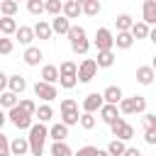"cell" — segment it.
Wrapping results in <instances>:
<instances>
[{
  "label": "cell",
  "instance_id": "31",
  "mask_svg": "<svg viewBox=\"0 0 156 156\" xmlns=\"http://www.w3.org/2000/svg\"><path fill=\"white\" fill-rule=\"evenodd\" d=\"M51 156H73V149L66 141H54L51 146Z\"/></svg>",
  "mask_w": 156,
  "mask_h": 156
},
{
  "label": "cell",
  "instance_id": "25",
  "mask_svg": "<svg viewBox=\"0 0 156 156\" xmlns=\"http://www.w3.org/2000/svg\"><path fill=\"white\" fill-rule=\"evenodd\" d=\"M149 24H144V22H134L132 27H129V34H132V39H146L149 37Z\"/></svg>",
  "mask_w": 156,
  "mask_h": 156
},
{
  "label": "cell",
  "instance_id": "10",
  "mask_svg": "<svg viewBox=\"0 0 156 156\" xmlns=\"http://www.w3.org/2000/svg\"><path fill=\"white\" fill-rule=\"evenodd\" d=\"M100 95H102V102H107V105H117V102H119V100L124 98V95H122V88H119V85H107V88H105V90H102Z\"/></svg>",
  "mask_w": 156,
  "mask_h": 156
},
{
  "label": "cell",
  "instance_id": "27",
  "mask_svg": "<svg viewBox=\"0 0 156 156\" xmlns=\"http://www.w3.org/2000/svg\"><path fill=\"white\" fill-rule=\"evenodd\" d=\"M34 117H37L41 124H44V122H51V117H54V107H51L49 102H44V105H39V107H37Z\"/></svg>",
  "mask_w": 156,
  "mask_h": 156
},
{
  "label": "cell",
  "instance_id": "7",
  "mask_svg": "<svg viewBox=\"0 0 156 156\" xmlns=\"http://www.w3.org/2000/svg\"><path fill=\"white\" fill-rule=\"evenodd\" d=\"M7 119H10V122H12L17 129H29L34 117H29L27 112H22V110L15 105V107H10V110H7Z\"/></svg>",
  "mask_w": 156,
  "mask_h": 156
},
{
  "label": "cell",
  "instance_id": "38",
  "mask_svg": "<svg viewBox=\"0 0 156 156\" xmlns=\"http://www.w3.org/2000/svg\"><path fill=\"white\" fill-rule=\"evenodd\" d=\"M27 12L29 15H41L44 12V0H27Z\"/></svg>",
  "mask_w": 156,
  "mask_h": 156
},
{
  "label": "cell",
  "instance_id": "9",
  "mask_svg": "<svg viewBox=\"0 0 156 156\" xmlns=\"http://www.w3.org/2000/svg\"><path fill=\"white\" fill-rule=\"evenodd\" d=\"M100 107H102V95H100V93H88V95L83 98V112L95 115Z\"/></svg>",
  "mask_w": 156,
  "mask_h": 156
},
{
  "label": "cell",
  "instance_id": "47",
  "mask_svg": "<svg viewBox=\"0 0 156 156\" xmlns=\"http://www.w3.org/2000/svg\"><path fill=\"white\" fill-rule=\"evenodd\" d=\"M122 156H141V151H139V149H136V146H127V149H124V154H122Z\"/></svg>",
  "mask_w": 156,
  "mask_h": 156
},
{
  "label": "cell",
  "instance_id": "13",
  "mask_svg": "<svg viewBox=\"0 0 156 156\" xmlns=\"http://www.w3.org/2000/svg\"><path fill=\"white\" fill-rule=\"evenodd\" d=\"M141 15H144V24H156V0H144V7H141Z\"/></svg>",
  "mask_w": 156,
  "mask_h": 156
},
{
  "label": "cell",
  "instance_id": "45",
  "mask_svg": "<svg viewBox=\"0 0 156 156\" xmlns=\"http://www.w3.org/2000/svg\"><path fill=\"white\" fill-rule=\"evenodd\" d=\"M0 156H10V141L2 134H0Z\"/></svg>",
  "mask_w": 156,
  "mask_h": 156
},
{
  "label": "cell",
  "instance_id": "53",
  "mask_svg": "<svg viewBox=\"0 0 156 156\" xmlns=\"http://www.w3.org/2000/svg\"><path fill=\"white\" fill-rule=\"evenodd\" d=\"M0 2H2V0H0Z\"/></svg>",
  "mask_w": 156,
  "mask_h": 156
},
{
  "label": "cell",
  "instance_id": "19",
  "mask_svg": "<svg viewBox=\"0 0 156 156\" xmlns=\"http://www.w3.org/2000/svg\"><path fill=\"white\" fill-rule=\"evenodd\" d=\"M32 32H34V39H41V41L51 39V27H49L46 20H39V22L32 27Z\"/></svg>",
  "mask_w": 156,
  "mask_h": 156
},
{
  "label": "cell",
  "instance_id": "11",
  "mask_svg": "<svg viewBox=\"0 0 156 156\" xmlns=\"http://www.w3.org/2000/svg\"><path fill=\"white\" fill-rule=\"evenodd\" d=\"M22 58H24L27 66H39V61L44 58V51H41L39 46H27L24 54H22Z\"/></svg>",
  "mask_w": 156,
  "mask_h": 156
},
{
  "label": "cell",
  "instance_id": "21",
  "mask_svg": "<svg viewBox=\"0 0 156 156\" xmlns=\"http://www.w3.org/2000/svg\"><path fill=\"white\" fill-rule=\"evenodd\" d=\"M17 27L20 24L15 22V17H0V37H12Z\"/></svg>",
  "mask_w": 156,
  "mask_h": 156
},
{
  "label": "cell",
  "instance_id": "32",
  "mask_svg": "<svg viewBox=\"0 0 156 156\" xmlns=\"http://www.w3.org/2000/svg\"><path fill=\"white\" fill-rule=\"evenodd\" d=\"M17 10H20V5H17L15 0H2V2H0V12H2V17H15Z\"/></svg>",
  "mask_w": 156,
  "mask_h": 156
},
{
  "label": "cell",
  "instance_id": "2",
  "mask_svg": "<svg viewBox=\"0 0 156 156\" xmlns=\"http://www.w3.org/2000/svg\"><path fill=\"white\" fill-rule=\"evenodd\" d=\"M68 41H71V49H73V54H80V56H85L88 54V49H90V41H88V37H85V29L83 27H78V24H71V29H68Z\"/></svg>",
  "mask_w": 156,
  "mask_h": 156
},
{
  "label": "cell",
  "instance_id": "49",
  "mask_svg": "<svg viewBox=\"0 0 156 156\" xmlns=\"http://www.w3.org/2000/svg\"><path fill=\"white\" fill-rule=\"evenodd\" d=\"M5 122H7V112L0 107V129H2V124H5Z\"/></svg>",
  "mask_w": 156,
  "mask_h": 156
},
{
  "label": "cell",
  "instance_id": "48",
  "mask_svg": "<svg viewBox=\"0 0 156 156\" xmlns=\"http://www.w3.org/2000/svg\"><path fill=\"white\" fill-rule=\"evenodd\" d=\"M5 88H7V76H5L2 71H0V93H2Z\"/></svg>",
  "mask_w": 156,
  "mask_h": 156
},
{
  "label": "cell",
  "instance_id": "33",
  "mask_svg": "<svg viewBox=\"0 0 156 156\" xmlns=\"http://www.w3.org/2000/svg\"><path fill=\"white\" fill-rule=\"evenodd\" d=\"M124 149H127V144H124V141H119V139H112V141L107 144V149H105V151H107L110 156H122V154H124Z\"/></svg>",
  "mask_w": 156,
  "mask_h": 156
},
{
  "label": "cell",
  "instance_id": "12",
  "mask_svg": "<svg viewBox=\"0 0 156 156\" xmlns=\"http://www.w3.org/2000/svg\"><path fill=\"white\" fill-rule=\"evenodd\" d=\"M7 90H10V93H15V95H22V93L27 90V80H24L20 73L7 76Z\"/></svg>",
  "mask_w": 156,
  "mask_h": 156
},
{
  "label": "cell",
  "instance_id": "6",
  "mask_svg": "<svg viewBox=\"0 0 156 156\" xmlns=\"http://www.w3.org/2000/svg\"><path fill=\"white\" fill-rule=\"evenodd\" d=\"M95 73H98L95 61H93V58H83L80 66L76 68V80H80V83H90V80L95 78Z\"/></svg>",
  "mask_w": 156,
  "mask_h": 156
},
{
  "label": "cell",
  "instance_id": "22",
  "mask_svg": "<svg viewBox=\"0 0 156 156\" xmlns=\"http://www.w3.org/2000/svg\"><path fill=\"white\" fill-rule=\"evenodd\" d=\"M98 68H110L115 63V51H98V58H93Z\"/></svg>",
  "mask_w": 156,
  "mask_h": 156
},
{
  "label": "cell",
  "instance_id": "36",
  "mask_svg": "<svg viewBox=\"0 0 156 156\" xmlns=\"http://www.w3.org/2000/svg\"><path fill=\"white\" fill-rule=\"evenodd\" d=\"M78 110H71V112H61V124H66V127H73V124H78Z\"/></svg>",
  "mask_w": 156,
  "mask_h": 156
},
{
  "label": "cell",
  "instance_id": "51",
  "mask_svg": "<svg viewBox=\"0 0 156 156\" xmlns=\"http://www.w3.org/2000/svg\"><path fill=\"white\" fill-rule=\"evenodd\" d=\"M76 2H78V5H83V2H88V0H76Z\"/></svg>",
  "mask_w": 156,
  "mask_h": 156
},
{
  "label": "cell",
  "instance_id": "20",
  "mask_svg": "<svg viewBox=\"0 0 156 156\" xmlns=\"http://www.w3.org/2000/svg\"><path fill=\"white\" fill-rule=\"evenodd\" d=\"M61 15L71 22V20H76V17L80 15V5H78L76 0H68V2H63V5H61Z\"/></svg>",
  "mask_w": 156,
  "mask_h": 156
},
{
  "label": "cell",
  "instance_id": "42",
  "mask_svg": "<svg viewBox=\"0 0 156 156\" xmlns=\"http://www.w3.org/2000/svg\"><path fill=\"white\" fill-rule=\"evenodd\" d=\"M58 110H61V112H71V110H78V102H76L73 98H63V100H61V105H58Z\"/></svg>",
  "mask_w": 156,
  "mask_h": 156
},
{
  "label": "cell",
  "instance_id": "1",
  "mask_svg": "<svg viewBox=\"0 0 156 156\" xmlns=\"http://www.w3.org/2000/svg\"><path fill=\"white\" fill-rule=\"evenodd\" d=\"M29 132V136H27V144H29V151H32V156H41L44 154V141H46V136H49V129L41 124V122H32V127L27 129Z\"/></svg>",
  "mask_w": 156,
  "mask_h": 156
},
{
  "label": "cell",
  "instance_id": "35",
  "mask_svg": "<svg viewBox=\"0 0 156 156\" xmlns=\"http://www.w3.org/2000/svg\"><path fill=\"white\" fill-rule=\"evenodd\" d=\"M61 0H44V12H49L51 17H56V15H61Z\"/></svg>",
  "mask_w": 156,
  "mask_h": 156
},
{
  "label": "cell",
  "instance_id": "24",
  "mask_svg": "<svg viewBox=\"0 0 156 156\" xmlns=\"http://www.w3.org/2000/svg\"><path fill=\"white\" fill-rule=\"evenodd\" d=\"M132 24H134V17L127 15V12H122V15L115 17V27H117V32H129Z\"/></svg>",
  "mask_w": 156,
  "mask_h": 156
},
{
  "label": "cell",
  "instance_id": "3",
  "mask_svg": "<svg viewBox=\"0 0 156 156\" xmlns=\"http://www.w3.org/2000/svg\"><path fill=\"white\" fill-rule=\"evenodd\" d=\"M119 115H141L146 110V98L144 95H134V98H122L117 102Z\"/></svg>",
  "mask_w": 156,
  "mask_h": 156
},
{
  "label": "cell",
  "instance_id": "30",
  "mask_svg": "<svg viewBox=\"0 0 156 156\" xmlns=\"http://www.w3.org/2000/svg\"><path fill=\"white\" fill-rule=\"evenodd\" d=\"M17 100H20V98H17L15 93H10V90H2V93H0V107H2V110L15 107V105H17Z\"/></svg>",
  "mask_w": 156,
  "mask_h": 156
},
{
  "label": "cell",
  "instance_id": "46",
  "mask_svg": "<svg viewBox=\"0 0 156 156\" xmlns=\"http://www.w3.org/2000/svg\"><path fill=\"white\" fill-rule=\"evenodd\" d=\"M95 154V146H80L78 151H73V156H93Z\"/></svg>",
  "mask_w": 156,
  "mask_h": 156
},
{
  "label": "cell",
  "instance_id": "16",
  "mask_svg": "<svg viewBox=\"0 0 156 156\" xmlns=\"http://www.w3.org/2000/svg\"><path fill=\"white\" fill-rule=\"evenodd\" d=\"M15 39H17L22 46H32V41H34V32H32V27H27V24L17 27V32H15Z\"/></svg>",
  "mask_w": 156,
  "mask_h": 156
},
{
  "label": "cell",
  "instance_id": "8",
  "mask_svg": "<svg viewBox=\"0 0 156 156\" xmlns=\"http://www.w3.org/2000/svg\"><path fill=\"white\" fill-rule=\"evenodd\" d=\"M34 95H37V98H41L44 102H51V100H56V98H58V90H56V85H51V83L37 80V83H34Z\"/></svg>",
  "mask_w": 156,
  "mask_h": 156
},
{
  "label": "cell",
  "instance_id": "26",
  "mask_svg": "<svg viewBox=\"0 0 156 156\" xmlns=\"http://www.w3.org/2000/svg\"><path fill=\"white\" fill-rule=\"evenodd\" d=\"M41 80H44V83H51V85H54V83L58 80V68H56L54 63H46V66L41 68Z\"/></svg>",
  "mask_w": 156,
  "mask_h": 156
},
{
  "label": "cell",
  "instance_id": "40",
  "mask_svg": "<svg viewBox=\"0 0 156 156\" xmlns=\"http://www.w3.org/2000/svg\"><path fill=\"white\" fill-rule=\"evenodd\" d=\"M76 63L73 61H63L61 66H58V76H76Z\"/></svg>",
  "mask_w": 156,
  "mask_h": 156
},
{
  "label": "cell",
  "instance_id": "29",
  "mask_svg": "<svg viewBox=\"0 0 156 156\" xmlns=\"http://www.w3.org/2000/svg\"><path fill=\"white\" fill-rule=\"evenodd\" d=\"M100 10H102L100 0H88V2H83V5H80V12H85L88 17H98V15H100Z\"/></svg>",
  "mask_w": 156,
  "mask_h": 156
},
{
  "label": "cell",
  "instance_id": "15",
  "mask_svg": "<svg viewBox=\"0 0 156 156\" xmlns=\"http://www.w3.org/2000/svg\"><path fill=\"white\" fill-rule=\"evenodd\" d=\"M154 78H156L154 66H139V68H136V83H139V85H151Z\"/></svg>",
  "mask_w": 156,
  "mask_h": 156
},
{
  "label": "cell",
  "instance_id": "5",
  "mask_svg": "<svg viewBox=\"0 0 156 156\" xmlns=\"http://www.w3.org/2000/svg\"><path fill=\"white\" fill-rule=\"evenodd\" d=\"M93 44H95L98 51H112V49H115V34H112L107 27H100V29L95 32Z\"/></svg>",
  "mask_w": 156,
  "mask_h": 156
},
{
  "label": "cell",
  "instance_id": "41",
  "mask_svg": "<svg viewBox=\"0 0 156 156\" xmlns=\"http://www.w3.org/2000/svg\"><path fill=\"white\" fill-rule=\"evenodd\" d=\"M76 76H58V85L61 88H66V90H71V88H76Z\"/></svg>",
  "mask_w": 156,
  "mask_h": 156
},
{
  "label": "cell",
  "instance_id": "17",
  "mask_svg": "<svg viewBox=\"0 0 156 156\" xmlns=\"http://www.w3.org/2000/svg\"><path fill=\"white\" fill-rule=\"evenodd\" d=\"M98 112H100V119H102L105 124H110V122H115V119L119 117V110H117V105H107V102H102V107H100Z\"/></svg>",
  "mask_w": 156,
  "mask_h": 156
},
{
  "label": "cell",
  "instance_id": "28",
  "mask_svg": "<svg viewBox=\"0 0 156 156\" xmlns=\"http://www.w3.org/2000/svg\"><path fill=\"white\" fill-rule=\"evenodd\" d=\"M132 44H134V39H132V34L129 32H117V37H115V46L117 49H132Z\"/></svg>",
  "mask_w": 156,
  "mask_h": 156
},
{
  "label": "cell",
  "instance_id": "44",
  "mask_svg": "<svg viewBox=\"0 0 156 156\" xmlns=\"http://www.w3.org/2000/svg\"><path fill=\"white\" fill-rule=\"evenodd\" d=\"M144 129H151V127H156V115H151V112H144Z\"/></svg>",
  "mask_w": 156,
  "mask_h": 156
},
{
  "label": "cell",
  "instance_id": "50",
  "mask_svg": "<svg viewBox=\"0 0 156 156\" xmlns=\"http://www.w3.org/2000/svg\"><path fill=\"white\" fill-rule=\"evenodd\" d=\"M93 156H110V154H107L105 149H95V154H93Z\"/></svg>",
  "mask_w": 156,
  "mask_h": 156
},
{
  "label": "cell",
  "instance_id": "4",
  "mask_svg": "<svg viewBox=\"0 0 156 156\" xmlns=\"http://www.w3.org/2000/svg\"><path fill=\"white\" fill-rule=\"evenodd\" d=\"M110 132H112V136L119 139V141H129V139L134 136V127H132L124 117H117L115 122H110Z\"/></svg>",
  "mask_w": 156,
  "mask_h": 156
},
{
  "label": "cell",
  "instance_id": "23",
  "mask_svg": "<svg viewBox=\"0 0 156 156\" xmlns=\"http://www.w3.org/2000/svg\"><path fill=\"white\" fill-rule=\"evenodd\" d=\"M49 136H51L54 141H66V136H68V127H66V124H61V122H56V124H51Z\"/></svg>",
  "mask_w": 156,
  "mask_h": 156
},
{
  "label": "cell",
  "instance_id": "39",
  "mask_svg": "<svg viewBox=\"0 0 156 156\" xmlns=\"http://www.w3.org/2000/svg\"><path fill=\"white\" fill-rule=\"evenodd\" d=\"M12 49H15V41H12L10 37H0V56L12 54Z\"/></svg>",
  "mask_w": 156,
  "mask_h": 156
},
{
  "label": "cell",
  "instance_id": "37",
  "mask_svg": "<svg viewBox=\"0 0 156 156\" xmlns=\"http://www.w3.org/2000/svg\"><path fill=\"white\" fill-rule=\"evenodd\" d=\"M78 124H80L83 129H88V132H90V129L95 127V115H90V112H83V115L78 117Z\"/></svg>",
  "mask_w": 156,
  "mask_h": 156
},
{
  "label": "cell",
  "instance_id": "14",
  "mask_svg": "<svg viewBox=\"0 0 156 156\" xmlns=\"http://www.w3.org/2000/svg\"><path fill=\"white\" fill-rule=\"evenodd\" d=\"M49 27H51V34H68V29H71V22H68L63 15H56V17L49 22Z\"/></svg>",
  "mask_w": 156,
  "mask_h": 156
},
{
  "label": "cell",
  "instance_id": "34",
  "mask_svg": "<svg viewBox=\"0 0 156 156\" xmlns=\"http://www.w3.org/2000/svg\"><path fill=\"white\" fill-rule=\"evenodd\" d=\"M17 107H20L22 112H27L29 117H34V112H37V105H34V100H29V98H22V100H17Z\"/></svg>",
  "mask_w": 156,
  "mask_h": 156
},
{
  "label": "cell",
  "instance_id": "18",
  "mask_svg": "<svg viewBox=\"0 0 156 156\" xmlns=\"http://www.w3.org/2000/svg\"><path fill=\"white\" fill-rule=\"evenodd\" d=\"M27 151H29V144L24 136H17L10 141V156H27Z\"/></svg>",
  "mask_w": 156,
  "mask_h": 156
},
{
  "label": "cell",
  "instance_id": "52",
  "mask_svg": "<svg viewBox=\"0 0 156 156\" xmlns=\"http://www.w3.org/2000/svg\"><path fill=\"white\" fill-rule=\"evenodd\" d=\"M61 2H68V0H61Z\"/></svg>",
  "mask_w": 156,
  "mask_h": 156
},
{
  "label": "cell",
  "instance_id": "43",
  "mask_svg": "<svg viewBox=\"0 0 156 156\" xmlns=\"http://www.w3.org/2000/svg\"><path fill=\"white\" fill-rule=\"evenodd\" d=\"M144 141H146L149 146H154V144H156V127H151V129H144Z\"/></svg>",
  "mask_w": 156,
  "mask_h": 156
}]
</instances>
